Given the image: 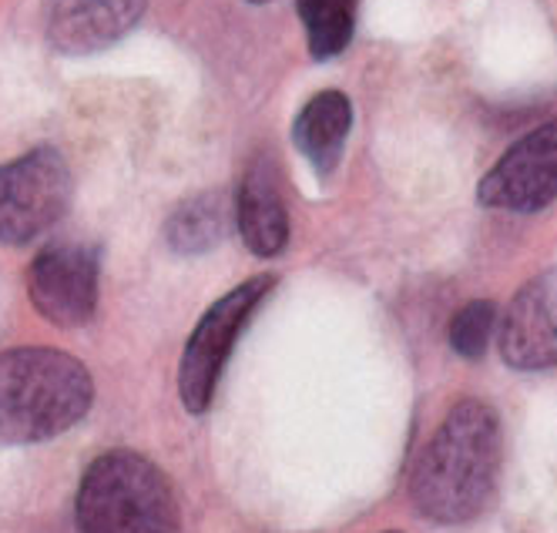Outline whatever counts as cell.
<instances>
[{
	"mask_svg": "<svg viewBox=\"0 0 557 533\" xmlns=\"http://www.w3.org/2000/svg\"><path fill=\"white\" fill-rule=\"evenodd\" d=\"M306 45L315 61L339 58L356 30V0H296Z\"/></svg>",
	"mask_w": 557,
	"mask_h": 533,
	"instance_id": "4fadbf2b",
	"label": "cell"
},
{
	"mask_svg": "<svg viewBox=\"0 0 557 533\" xmlns=\"http://www.w3.org/2000/svg\"><path fill=\"white\" fill-rule=\"evenodd\" d=\"M349 132H352L349 98L343 91H320L315 98H309L306 108L296 114L293 141L315 172L330 175L346 151Z\"/></svg>",
	"mask_w": 557,
	"mask_h": 533,
	"instance_id": "8fae6325",
	"label": "cell"
},
{
	"mask_svg": "<svg viewBox=\"0 0 557 533\" xmlns=\"http://www.w3.org/2000/svg\"><path fill=\"white\" fill-rule=\"evenodd\" d=\"M389 533H396V530H389Z\"/></svg>",
	"mask_w": 557,
	"mask_h": 533,
	"instance_id": "2e32d148",
	"label": "cell"
},
{
	"mask_svg": "<svg viewBox=\"0 0 557 533\" xmlns=\"http://www.w3.org/2000/svg\"><path fill=\"white\" fill-rule=\"evenodd\" d=\"M235 222L238 232H243V241L249 245V252L259 259H272L286 249L289 241V215L283 195H278L272 172L256 161V165L246 172L243 185H238V198H235Z\"/></svg>",
	"mask_w": 557,
	"mask_h": 533,
	"instance_id": "30bf717a",
	"label": "cell"
},
{
	"mask_svg": "<svg viewBox=\"0 0 557 533\" xmlns=\"http://www.w3.org/2000/svg\"><path fill=\"white\" fill-rule=\"evenodd\" d=\"M228 228V209L219 191L195 195L172 212L165 225V238L178 256H202L212 252L225 238Z\"/></svg>",
	"mask_w": 557,
	"mask_h": 533,
	"instance_id": "7c38bea8",
	"label": "cell"
},
{
	"mask_svg": "<svg viewBox=\"0 0 557 533\" xmlns=\"http://www.w3.org/2000/svg\"><path fill=\"white\" fill-rule=\"evenodd\" d=\"M476 198L487 209L531 215L557 198V117L513 141L481 178Z\"/></svg>",
	"mask_w": 557,
	"mask_h": 533,
	"instance_id": "8992f818",
	"label": "cell"
},
{
	"mask_svg": "<svg viewBox=\"0 0 557 533\" xmlns=\"http://www.w3.org/2000/svg\"><path fill=\"white\" fill-rule=\"evenodd\" d=\"M500 473V420L494 406L460 399L430 436L410 480L417 510L433 523H467L481 513Z\"/></svg>",
	"mask_w": 557,
	"mask_h": 533,
	"instance_id": "6da1fadb",
	"label": "cell"
},
{
	"mask_svg": "<svg viewBox=\"0 0 557 533\" xmlns=\"http://www.w3.org/2000/svg\"><path fill=\"white\" fill-rule=\"evenodd\" d=\"M148 0H48V40L61 54H98L138 27Z\"/></svg>",
	"mask_w": 557,
	"mask_h": 533,
	"instance_id": "9c48e42d",
	"label": "cell"
},
{
	"mask_svg": "<svg viewBox=\"0 0 557 533\" xmlns=\"http://www.w3.org/2000/svg\"><path fill=\"white\" fill-rule=\"evenodd\" d=\"M74 513L82 533H178L169 476L135 449H111L85 470Z\"/></svg>",
	"mask_w": 557,
	"mask_h": 533,
	"instance_id": "3957f363",
	"label": "cell"
},
{
	"mask_svg": "<svg viewBox=\"0 0 557 533\" xmlns=\"http://www.w3.org/2000/svg\"><path fill=\"white\" fill-rule=\"evenodd\" d=\"M71 172L61 151L34 148L0 165V245H27L45 235L71 204Z\"/></svg>",
	"mask_w": 557,
	"mask_h": 533,
	"instance_id": "5b68a950",
	"label": "cell"
},
{
	"mask_svg": "<svg viewBox=\"0 0 557 533\" xmlns=\"http://www.w3.org/2000/svg\"><path fill=\"white\" fill-rule=\"evenodd\" d=\"M497 339L504 362L521 373L557 365V265L513 293Z\"/></svg>",
	"mask_w": 557,
	"mask_h": 533,
	"instance_id": "ba28073f",
	"label": "cell"
},
{
	"mask_svg": "<svg viewBox=\"0 0 557 533\" xmlns=\"http://www.w3.org/2000/svg\"><path fill=\"white\" fill-rule=\"evenodd\" d=\"M275 289L272 275H256L225 293L195 325V333L185 343L182 362H178V393L188 413H206L212 406L215 386L222 380V369L232 356V346L243 336L252 312L265 302V296Z\"/></svg>",
	"mask_w": 557,
	"mask_h": 533,
	"instance_id": "277c9868",
	"label": "cell"
},
{
	"mask_svg": "<svg viewBox=\"0 0 557 533\" xmlns=\"http://www.w3.org/2000/svg\"><path fill=\"white\" fill-rule=\"evenodd\" d=\"M252 4H269V0H252Z\"/></svg>",
	"mask_w": 557,
	"mask_h": 533,
	"instance_id": "9a60e30c",
	"label": "cell"
},
{
	"mask_svg": "<svg viewBox=\"0 0 557 533\" xmlns=\"http://www.w3.org/2000/svg\"><path fill=\"white\" fill-rule=\"evenodd\" d=\"M34 309L61 330L85 325L98 306V252L88 245H48L27 275Z\"/></svg>",
	"mask_w": 557,
	"mask_h": 533,
	"instance_id": "52a82bcc",
	"label": "cell"
},
{
	"mask_svg": "<svg viewBox=\"0 0 557 533\" xmlns=\"http://www.w3.org/2000/svg\"><path fill=\"white\" fill-rule=\"evenodd\" d=\"M95 383L85 362L48 346L0 352V446L45 443L88 417Z\"/></svg>",
	"mask_w": 557,
	"mask_h": 533,
	"instance_id": "7a4b0ae2",
	"label": "cell"
},
{
	"mask_svg": "<svg viewBox=\"0 0 557 533\" xmlns=\"http://www.w3.org/2000/svg\"><path fill=\"white\" fill-rule=\"evenodd\" d=\"M494 322H497L494 302H487V299L467 302L450 322V346L457 349V356L481 359L487 352L491 336H494Z\"/></svg>",
	"mask_w": 557,
	"mask_h": 533,
	"instance_id": "5bb4252c",
	"label": "cell"
}]
</instances>
